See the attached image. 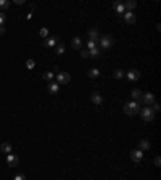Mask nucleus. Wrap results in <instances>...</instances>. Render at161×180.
Masks as SVG:
<instances>
[{"instance_id":"f257e3e1","label":"nucleus","mask_w":161,"mask_h":180,"mask_svg":"<svg viewBox=\"0 0 161 180\" xmlns=\"http://www.w3.org/2000/svg\"><path fill=\"white\" fill-rule=\"evenodd\" d=\"M139 111H140V105L135 103V101H129V103L124 105V112L127 116H135Z\"/></svg>"},{"instance_id":"f03ea898","label":"nucleus","mask_w":161,"mask_h":180,"mask_svg":"<svg viewBox=\"0 0 161 180\" xmlns=\"http://www.w3.org/2000/svg\"><path fill=\"white\" fill-rule=\"evenodd\" d=\"M142 119H143V121H147V122H150V121L155 119V112L152 111L150 106H147V108H143V109H142Z\"/></svg>"},{"instance_id":"7ed1b4c3","label":"nucleus","mask_w":161,"mask_h":180,"mask_svg":"<svg viewBox=\"0 0 161 180\" xmlns=\"http://www.w3.org/2000/svg\"><path fill=\"white\" fill-rule=\"evenodd\" d=\"M98 42H100V47L106 50V48H110L111 45H113V39L110 36H103V37H100Z\"/></svg>"},{"instance_id":"20e7f679","label":"nucleus","mask_w":161,"mask_h":180,"mask_svg":"<svg viewBox=\"0 0 161 180\" xmlns=\"http://www.w3.org/2000/svg\"><path fill=\"white\" fill-rule=\"evenodd\" d=\"M18 162H20V158L16 156V154H7V164L10 166V167H16L18 166Z\"/></svg>"},{"instance_id":"39448f33","label":"nucleus","mask_w":161,"mask_h":180,"mask_svg":"<svg viewBox=\"0 0 161 180\" xmlns=\"http://www.w3.org/2000/svg\"><path fill=\"white\" fill-rule=\"evenodd\" d=\"M71 81V76L68 74V72H60L58 76H56V84H68Z\"/></svg>"},{"instance_id":"423d86ee","label":"nucleus","mask_w":161,"mask_h":180,"mask_svg":"<svg viewBox=\"0 0 161 180\" xmlns=\"http://www.w3.org/2000/svg\"><path fill=\"white\" fill-rule=\"evenodd\" d=\"M140 103H147V105H153L155 103V95L152 92H148V93H143L142 95V101Z\"/></svg>"},{"instance_id":"0eeeda50","label":"nucleus","mask_w":161,"mask_h":180,"mask_svg":"<svg viewBox=\"0 0 161 180\" xmlns=\"http://www.w3.org/2000/svg\"><path fill=\"white\" fill-rule=\"evenodd\" d=\"M131 159L134 161V162H140L142 159H143V151H140V150H134L131 153Z\"/></svg>"},{"instance_id":"6e6552de","label":"nucleus","mask_w":161,"mask_h":180,"mask_svg":"<svg viewBox=\"0 0 161 180\" xmlns=\"http://www.w3.org/2000/svg\"><path fill=\"white\" fill-rule=\"evenodd\" d=\"M124 21L127 24H134L135 22V13L134 11H124Z\"/></svg>"},{"instance_id":"1a4fd4ad","label":"nucleus","mask_w":161,"mask_h":180,"mask_svg":"<svg viewBox=\"0 0 161 180\" xmlns=\"http://www.w3.org/2000/svg\"><path fill=\"white\" fill-rule=\"evenodd\" d=\"M126 76H127L129 81H139V79H140V72L137 69H131V71H127V74H126Z\"/></svg>"},{"instance_id":"9d476101","label":"nucleus","mask_w":161,"mask_h":180,"mask_svg":"<svg viewBox=\"0 0 161 180\" xmlns=\"http://www.w3.org/2000/svg\"><path fill=\"white\" fill-rule=\"evenodd\" d=\"M58 90H60V84H56V82H48V93L55 95V93H58Z\"/></svg>"},{"instance_id":"9b49d317","label":"nucleus","mask_w":161,"mask_h":180,"mask_svg":"<svg viewBox=\"0 0 161 180\" xmlns=\"http://www.w3.org/2000/svg\"><path fill=\"white\" fill-rule=\"evenodd\" d=\"M113 8H114V11H116L118 15H123L124 11H126V8H124V3L123 2H116L113 5Z\"/></svg>"},{"instance_id":"f8f14e48","label":"nucleus","mask_w":161,"mask_h":180,"mask_svg":"<svg viewBox=\"0 0 161 180\" xmlns=\"http://www.w3.org/2000/svg\"><path fill=\"white\" fill-rule=\"evenodd\" d=\"M89 39H90V40H94V42H98L100 40L98 31H97V29H90L89 31Z\"/></svg>"},{"instance_id":"ddd939ff","label":"nucleus","mask_w":161,"mask_h":180,"mask_svg":"<svg viewBox=\"0 0 161 180\" xmlns=\"http://www.w3.org/2000/svg\"><path fill=\"white\" fill-rule=\"evenodd\" d=\"M44 45H45L47 48L55 47V45H56V39H55V37H47V39L44 40Z\"/></svg>"},{"instance_id":"4468645a","label":"nucleus","mask_w":161,"mask_h":180,"mask_svg":"<svg viewBox=\"0 0 161 180\" xmlns=\"http://www.w3.org/2000/svg\"><path fill=\"white\" fill-rule=\"evenodd\" d=\"M87 76H89L90 79H97V77H100V69H97V68H92V69H89Z\"/></svg>"},{"instance_id":"2eb2a0df","label":"nucleus","mask_w":161,"mask_h":180,"mask_svg":"<svg viewBox=\"0 0 161 180\" xmlns=\"http://www.w3.org/2000/svg\"><path fill=\"white\" fill-rule=\"evenodd\" d=\"M142 92H140V90H132V98H134V101H135V103H140V101H142Z\"/></svg>"},{"instance_id":"dca6fc26","label":"nucleus","mask_w":161,"mask_h":180,"mask_svg":"<svg viewBox=\"0 0 161 180\" xmlns=\"http://www.w3.org/2000/svg\"><path fill=\"white\" fill-rule=\"evenodd\" d=\"M135 7H137V2H134V0H129V2H126V3H124L126 11H132Z\"/></svg>"},{"instance_id":"f3484780","label":"nucleus","mask_w":161,"mask_h":180,"mask_svg":"<svg viewBox=\"0 0 161 180\" xmlns=\"http://www.w3.org/2000/svg\"><path fill=\"white\" fill-rule=\"evenodd\" d=\"M92 101H94V105H102L103 98H102L100 93H94V95H92Z\"/></svg>"},{"instance_id":"a211bd4d","label":"nucleus","mask_w":161,"mask_h":180,"mask_svg":"<svg viewBox=\"0 0 161 180\" xmlns=\"http://www.w3.org/2000/svg\"><path fill=\"white\" fill-rule=\"evenodd\" d=\"M71 45H73V48L79 50V48H80V45H82V40H80V37H74V39H73V42H71Z\"/></svg>"},{"instance_id":"6ab92c4d","label":"nucleus","mask_w":161,"mask_h":180,"mask_svg":"<svg viewBox=\"0 0 161 180\" xmlns=\"http://www.w3.org/2000/svg\"><path fill=\"white\" fill-rule=\"evenodd\" d=\"M148 148H150V142H148V140H142V142L139 143V150L140 151H145Z\"/></svg>"},{"instance_id":"aec40b11","label":"nucleus","mask_w":161,"mask_h":180,"mask_svg":"<svg viewBox=\"0 0 161 180\" xmlns=\"http://www.w3.org/2000/svg\"><path fill=\"white\" fill-rule=\"evenodd\" d=\"M0 150H2L3 153L10 154V153H11V150H13V148H11V145H10V143H2V146H0Z\"/></svg>"},{"instance_id":"412c9836","label":"nucleus","mask_w":161,"mask_h":180,"mask_svg":"<svg viewBox=\"0 0 161 180\" xmlns=\"http://www.w3.org/2000/svg\"><path fill=\"white\" fill-rule=\"evenodd\" d=\"M100 48L98 47H97V48H94V50H90V52H89V56H92V58H98V56H100Z\"/></svg>"},{"instance_id":"4be33fe9","label":"nucleus","mask_w":161,"mask_h":180,"mask_svg":"<svg viewBox=\"0 0 161 180\" xmlns=\"http://www.w3.org/2000/svg\"><path fill=\"white\" fill-rule=\"evenodd\" d=\"M47 82H52V79H53V72L52 71H47V72H44V76H42Z\"/></svg>"},{"instance_id":"5701e85b","label":"nucleus","mask_w":161,"mask_h":180,"mask_svg":"<svg viewBox=\"0 0 161 180\" xmlns=\"http://www.w3.org/2000/svg\"><path fill=\"white\" fill-rule=\"evenodd\" d=\"M55 53L56 55H63V53H65V45H56V48H55Z\"/></svg>"},{"instance_id":"b1692460","label":"nucleus","mask_w":161,"mask_h":180,"mask_svg":"<svg viewBox=\"0 0 161 180\" xmlns=\"http://www.w3.org/2000/svg\"><path fill=\"white\" fill-rule=\"evenodd\" d=\"M124 76H126V72L123 69H116V71H114V77H116V79H123Z\"/></svg>"},{"instance_id":"393cba45","label":"nucleus","mask_w":161,"mask_h":180,"mask_svg":"<svg viewBox=\"0 0 161 180\" xmlns=\"http://www.w3.org/2000/svg\"><path fill=\"white\" fill-rule=\"evenodd\" d=\"M39 36L44 37V39H47L48 37V29H47V27H42V29L39 31Z\"/></svg>"},{"instance_id":"a878e982","label":"nucleus","mask_w":161,"mask_h":180,"mask_svg":"<svg viewBox=\"0 0 161 180\" xmlns=\"http://www.w3.org/2000/svg\"><path fill=\"white\" fill-rule=\"evenodd\" d=\"M8 7H10L8 0H0V10H7Z\"/></svg>"},{"instance_id":"bb28decb","label":"nucleus","mask_w":161,"mask_h":180,"mask_svg":"<svg viewBox=\"0 0 161 180\" xmlns=\"http://www.w3.org/2000/svg\"><path fill=\"white\" fill-rule=\"evenodd\" d=\"M26 66H27V69H34V66H36V61H34V60H27V61H26Z\"/></svg>"},{"instance_id":"cd10ccee","label":"nucleus","mask_w":161,"mask_h":180,"mask_svg":"<svg viewBox=\"0 0 161 180\" xmlns=\"http://www.w3.org/2000/svg\"><path fill=\"white\" fill-rule=\"evenodd\" d=\"M97 43H98V42L89 40V42H87V48H89V50H94V48H97Z\"/></svg>"},{"instance_id":"c85d7f7f","label":"nucleus","mask_w":161,"mask_h":180,"mask_svg":"<svg viewBox=\"0 0 161 180\" xmlns=\"http://www.w3.org/2000/svg\"><path fill=\"white\" fill-rule=\"evenodd\" d=\"M5 19H7V16H5L3 11H0V27H2L5 24Z\"/></svg>"},{"instance_id":"c756f323","label":"nucleus","mask_w":161,"mask_h":180,"mask_svg":"<svg viewBox=\"0 0 161 180\" xmlns=\"http://www.w3.org/2000/svg\"><path fill=\"white\" fill-rule=\"evenodd\" d=\"M80 56H82V58H87V56H89V52H87V50H85V52H80Z\"/></svg>"},{"instance_id":"7c9ffc66","label":"nucleus","mask_w":161,"mask_h":180,"mask_svg":"<svg viewBox=\"0 0 161 180\" xmlns=\"http://www.w3.org/2000/svg\"><path fill=\"white\" fill-rule=\"evenodd\" d=\"M15 180H26V177H24V175H21V174H20V175H16V177H15Z\"/></svg>"},{"instance_id":"2f4dec72","label":"nucleus","mask_w":161,"mask_h":180,"mask_svg":"<svg viewBox=\"0 0 161 180\" xmlns=\"http://www.w3.org/2000/svg\"><path fill=\"white\" fill-rule=\"evenodd\" d=\"M152 111H153V112H156V111H159V106H158L156 103H155V105H153V109H152Z\"/></svg>"},{"instance_id":"473e14b6","label":"nucleus","mask_w":161,"mask_h":180,"mask_svg":"<svg viewBox=\"0 0 161 180\" xmlns=\"http://www.w3.org/2000/svg\"><path fill=\"white\" fill-rule=\"evenodd\" d=\"M159 162H161V161H159V158H156V159H155V166L159 167Z\"/></svg>"},{"instance_id":"72a5a7b5","label":"nucleus","mask_w":161,"mask_h":180,"mask_svg":"<svg viewBox=\"0 0 161 180\" xmlns=\"http://www.w3.org/2000/svg\"><path fill=\"white\" fill-rule=\"evenodd\" d=\"M0 34H5V27H3V26L0 27Z\"/></svg>"}]
</instances>
